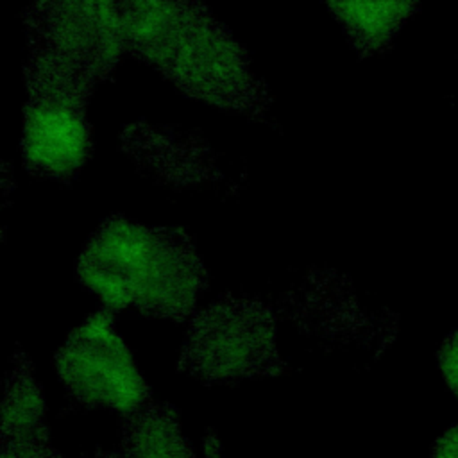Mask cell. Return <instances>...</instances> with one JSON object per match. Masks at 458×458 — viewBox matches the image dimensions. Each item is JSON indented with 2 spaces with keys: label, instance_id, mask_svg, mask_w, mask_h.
Masks as SVG:
<instances>
[{
  "label": "cell",
  "instance_id": "cell-1",
  "mask_svg": "<svg viewBox=\"0 0 458 458\" xmlns=\"http://www.w3.org/2000/svg\"><path fill=\"white\" fill-rule=\"evenodd\" d=\"M127 52L188 97L225 111L261 116L267 86L231 32L199 2H118Z\"/></svg>",
  "mask_w": 458,
  "mask_h": 458
},
{
  "label": "cell",
  "instance_id": "cell-2",
  "mask_svg": "<svg viewBox=\"0 0 458 458\" xmlns=\"http://www.w3.org/2000/svg\"><path fill=\"white\" fill-rule=\"evenodd\" d=\"M77 277L111 313L184 322L195 315L208 274L179 227H150L111 215L88 238Z\"/></svg>",
  "mask_w": 458,
  "mask_h": 458
},
{
  "label": "cell",
  "instance_id": "cell-3",
  "mask_svg": "<svg viewBox=\"0 0 458 458\" xmlns=\"http://www.w3.org/2000/svg\"><path fill=\"white\" fill-rule=\"evenodd\" d=\"M21 156L41 179L70 182L91 154L88 102L98 81L52 48L30 43Z\"/></svg>",
  "mask_w": 458,
  "mask_h": 458
},
{
  "label": "cell",
  "instance_id": "cell-4",
  "mask_svg": "<svg viewBox=\"0 0 458 458\" xmlns=\"http://www.w3.org/2000/svg\"><path fill=\"white\" fill-rule=\"evenodd\" d=\"M177 367L206 385L290 372L277 349L272 308L245 295H224L195 311Z\"/></svg>",
  "mask_w": 458,
  "mask_h": 458
},
{
  "label": "cell",
  "instance_id": "cell-5",
  "mask_svg": "<svg viewBox=\"0 0 458 458\" xmlns=\"http://www.w3.org/2000/svg\"><path fill=\"white\" fill-rule=\"evenodd\" d=\"M109 310L100 308L75 327L54 356L68 395L86 408L129 415L150 403L152 390L140 374Z\"/></svg>",
  "mask_w": 458,
  "mask_h": 458
},
{
  "label": "cell",
  "instance_id": "cell-6",
  "mask_svg": "<svg viewBox=\"0 0 458 458\" xmlns=\"http://www.w3.org/2000/svg\"><path fill=\"white\" fill-rule=\"evenodd\" d=\"M30 43H39L106 81L127 52L118 2H38L25 11Z\"/></svg>",
  "mask_w": 458,
  "mask_h": 458
},
{
  "label": "cell",
  "instance_id": "cell-7",
  "mask_svg": "<svg viewBox=\"0 0 458 458\" xmlns=\"http://www.w3.org/2000/svg\"><path fill=\"white\" fill-rule=\"evenodd\" d=\"M122 145L141 170L161 182L193 186L220 179L211 148L193 134L136 123L123 131Z\"/></svg>",
  "mask_w": 458,
  "mask_h": 458
},
{
  "label": "cell",
  "instance_id": "cell-8",
  "mask_svg": "<svg viewBox=\"0 0 458 458\" xmlns=\"http://www.w3.org/2000/svg\"><path fill=\"white\" fill-rule=\"evenodd\" d=\"M118 453L122 458H195L175 410L156 399L122 417Z\"/></svg>",
  "mask_w": 458,
  "mask_h": 458
},
{
  "label": "cell",
  "instance_id": "cell-9",
  "mask_svg": "<svg viewBox=\"0 0 458 458\" xmlns=\"http://www.w3.org/2000/svg\"><path fill=\"white\" fill-rule=\"evenodd\" d=\"M327 7L352 43L360 50L370 52L390 41L413 5L403 2H333Z\"/></svg>",
  "mask_w": 458,
  "mask_h": 458
},
{
  "label": "cell",
  "instance_id": "cell-10",
  "mask_svg": "<svg viewBox=\"0 0 458 458\" xmlns=\"http://www.w3.org/2000/svg\"><path fill=\"white\" fill-rule=\"evenodd\" d=\"M0 456L2 458H61L50 442L48 426L20 431L0 433Z\"/></svg>",
  "mask_w": 458,
  "mask_h": 458
},
{
  "label": "cell",
  "instance_id": "cell-11",
  "mask_svg": "<svg viewBox=\"0 0 458 458\" xmlns=\"http://www.w3.org/2000/svg\"><path fill=\"white\" fill-rule=\"evenodd\" d=\"M438 363L445 383L458 397V333H454L444 342L438 354Z\"/></svg>",
  "mask_w": 458,
  "mask_h": 458
},
{
  "label": "cell",
  "instance_id": "cell-12",
  "mask_svg": "<svg viewBox=\"0 0 458 458\" xmlns=\"http://www.w3.org/2000/svg\"><path fill=\"white\" fill-rule=\"evenodd\" d=\"M431 458H458V422L435 442Z\"/></svg>",
  "mask_w": 458,
  "mask_h": 458
},
{
  "label": "cell",
  "instance_id": "cell-13",
  "mask_svg": "<svg viewBox=\"0 0 458 458\" xmlns=\"http://www.w3.org/2000/svg\"><path fill=\"white\" fill-rule=\"evenodd\" d=\"M91 458H122V454L118 453V449H111L109 451V449H102L100 447V449L95 451V454Z\"/></svg>",
  "mask_w": 458,
  "mask_h": 458
}]
</instances>
